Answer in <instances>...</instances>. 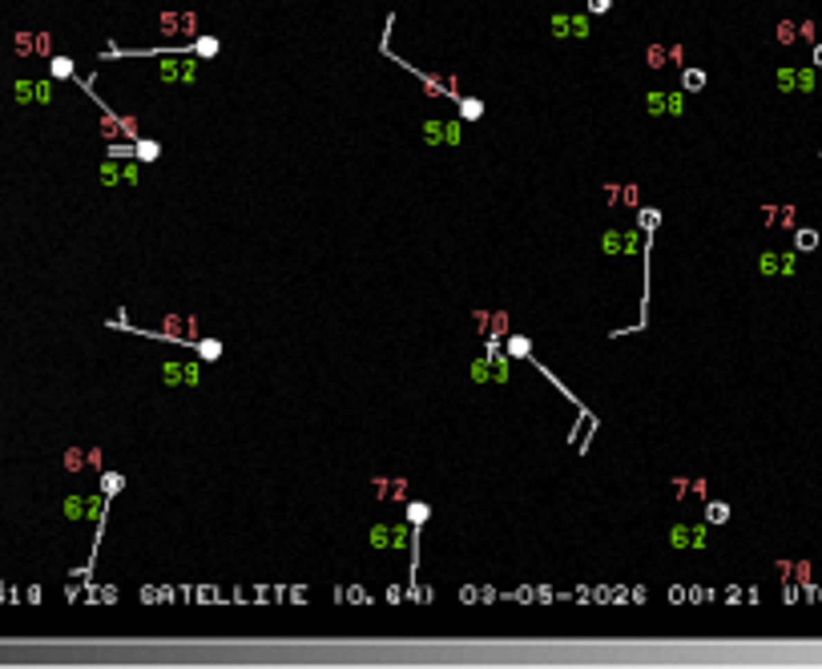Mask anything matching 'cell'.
Listing matches in <instances>:
<instances>
[{
	"mask_svg": "<svg viewBox=\"0 0 822 669\" xmlns=\"http://www.w3.org/2000/svg\"><path fill=\"white\" fill-rule=\"evenodd\" d=\"M508 351L512 355H528V339H508Z\"/></svg>",
	"mask_w": 822,
	"mask_h": 669,
	"instance_id": "ba28073f",
	"label": "cell"
},
{
	"mask_svg": "<svg viewBox=\"0 0 822 669\" xmlns=\"http://www.w3.org/2000/svg\"><path fill=\"white\" fill-rule=\"evenodd\" d=\"M48 97H53L48 81H37V85H32V81H21V85H17V101H41V105H45Z\"/></svg>",
	"mask_w": 822,
	"mask_h": 669,
	"instance_id": "6da1fadb",
	"label": "cell"
},
{
	"mask_svg": "<svg viewBox=\"0 0 822 669\" xmlns=\"http://www.w3.org/2000/svg\"><path fill=\"white\" fill-rule=\"evenodd\" d=\"M484 113V105L480 101H464V117H480Z\"/></svg>",
	"mask_w": 822,
	"mask_h": 669,
	"instance_id": "30bf717a",
	"label": "cell"
},
{
	"mask_svg": "<svg viewBox=\"0 0 822 669\" xmlns=\"http://www.w3.org/2000/svg\"><path fill=\"white\" fill-rule=\"evenodd\" d=\"M552 37H572V17H568V12H557V17H552Z\"/></svg>",
	"mask_w": 822,
	"mask_h": 669,
	"instance_id": "3957f363",
	"label": "cell"
},
{
	"mask_svg": "<svg viewBox=\"0 0 822 669\" xmlns=\"http://www.w3.org/2000/svg\"><path fill=\"white\" fill-rule=\"evenodd\" d=\"M138 154H141V158H158V145H153V141H141Z\"/></svg>",
	"mask_w": 822,
	"mask_h": 669,
	"instance_id": "8fae6325",
	"label": "cell"
},
{
	"mask_svg": "<svg viewBox=\"0 0 822 669\" xmlns=\"http://www.w3.org/2000/svg\"><path fill=\"white\" fill-rule=\"evenodd\" d=\"M48 73H53L57 81H65V77H73V61L69 57H53V61H48Z\"/></svg>",
	"mask_w": 822,
	"mask_h": 669,
	"instance_id": "7a4b0ae2",
	"label": "cell"
},
{
	"mask_svg": "<svg viewBox=\"0 0 822 669\" xmlns=\"http://www.w3.org/2000/svg\"><path fill=\"white\" fill-rule=\"evenodd\" d=\"M194 53H198V57H218V41H214V37H198Z\"/></svg>",
	"mask_w": 822,
	"mask_h": 669,
	"instance_id": "277c9868",
	"label": "cell"
},
{
	"mask_svg": "<svg viewBox=\"0 0 822 669\" xmlns=\"http://www.w3.org/2000/svg\"><path fill=\"white\" fill-rule=\"evenodd\" d=\"M613 0H588V12H609Z\"/></svg>",
	"mask_w": 822,
	"mask_h": 669,
	"instance_id": "7c38bea8",
	"label": "cell"
},
{
	"mask_svg": "<svg viewBox=\"0 0 822 669\" xmlns=\"http://www.w3.org/2000/svg\"><path fill=\"white\" fill-rule=\"evenodd\" d=\"M427 516H431V508H427V504H407V520H411V524H423Z\"/></svg>",
	"mask_w": 822,
	"mask_h": 669,
	"instance_id": "5b68a950",
	"label": "cell"
},
{
	"mask_svg": "<svg viewBox=\"0 0 822 669\" xmlns=\"http://www.w3.org/2000/svg\"><path fill=\"white\" fill-rule=\"evenodd\" d=\"M218 355H222V347L214 343V339H206V343H202V359H218Z\"/></svg>",
	"mask_w": 822,
	"mask_h": 669,
	"instance_id": "52a82bcc",
	"label": "cell"
},
{
	"mask_svg": "<svg viewBox=\"0 0 822 669\" xmlns=\"http://www.w3.org/2000/svg\"><path fill=\"white\" fill-rule=\"evenodd\" d=\"M814 242H819V234H810V230H802V234H798V246H802V250H810Z\"/></svg>",
	"mask_w": 822,
	"mask_h": 669,
	"instance_id": "9c48e42d",
	"label": "cell"
},
{
	"mask_svg": "<svg viewBox=\"0 0 822 669\" xmlns=\"http://www.w3.org/2000/svg\"><path fill=\"white\" fill-rule=\"evenodd\" d=\"M705 85V73H698V69H689L685 73V89H702Z\"/></svg>",
	"mask_w": 822,
	"mask_h": 669,
	"instance_id": "8992f818",
	"label": "cell"
},
{
	"mask_svg": "<svg viewBox=\"0 0 822 669\" xmlns=\"http://www.w3.org/2000/svg\"><path fill=\"white\" fill-rule=\"evenodd\" d=\"M726 516H729L726 504H713V508H709V520H726Z\"/></svg>",
	"mask_w": 822,
	"mask_h": 669,
	"instance_id": "4fadbf2b",
	"label": "cell"
}]
</instances>
